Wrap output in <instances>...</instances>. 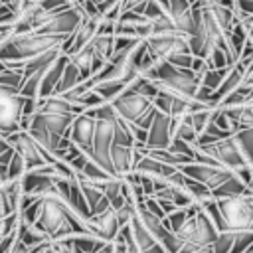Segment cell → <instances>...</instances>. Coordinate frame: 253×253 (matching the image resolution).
I'll list each match as a JSON object with an SVG mask.
<instances>
[{
    "label": "cell",
    "mask_w": 253,
    "mask_h": 253,
    "mask_svg": "<svg viewBox=\"0 0 253 253\" xmlns=\"http://www.w3.org/2000/svg\"><path fill=\"white\" fill-rule=\"evenodd\" d=\"M79 111L61 95H51L38 101L36 111L26 123V132L53 158L63 160L71 142L69 126Z\"/></svg>",
    "instance_id": "cell-1"
},
{
    "label": "cell",
    "mask_w": 253,
    "mask_h": 253,
    "mask_svg": "<svg viewBox=\"0 0 253 253\" xmlns=\"http://www.w3.org/2000/svg\"><path fill=\"white\" fill-rule=\"evenodd\" d=\"M32 227L40 231L49 243L61 241L73 235H91L87 227V219L77 215L57 194L42 198L40 217Z\"/></svg>",
    "instance_id": "cell-2"
},
{
    "label": "cell",
    "mask_w": 253,
    "mask_h": 253,
    "mask_svg": "<svg viewBox=\"0 0 253 253\" xmlns=\"http://www.w3.org/2000/svg\"><path fill=\"white\" fill-rule=\"evenodd\" d=\"M65 38H55L40 32H24L10 34L6 42L0 45V61L4 63H24L30 61L49 49L61 47Z\"/></svg>",
    "instance_id": "cell-3"
},
{
    "label": "cell",
    "mask_w": 253,
    "mask_h": 253,
    "mask_svg": "<svg viewBox=\"0 0 253 253\" xmlns=\"http://www.w3.org/2000/svg\"><path fill=\"white\" fill-rule=\"evenodd\" d=\"M142 77H148L160 93L178 99H194L200 89V77L192 69H180L170 63H156L152 65Z\"/></svg>",
    "instance_id": "cell-4"
},
{
    "label": "cell",
    "mask_w": 253,
    "mask_h": 253,
    "mask_svg": "<svg viewBox=\"0 0 253 253\" xmlns=\"http://www.w3.org/2000/svg\"><path fill=\"white\" fill-rule=\"evenodd\" d=\"M109 105L113 107L115 115L121 121H125L130 126H138L142 130H148V126H150V123L156 115V109H154L152 101L146 99L144 95H140L138 91H134L132 87H126Z\"/></svg>",
    "instance_id": "cell-5"
},
{
    "label": "cell",
    "mask_w": 253,
    "mask_h": 253,
    "mask_svg": "<svg viewBox=\"0 0 253 253\" xmlns=\"http://www.w3.org/2000/svg\"><path fill=\"white\" fill-rule=\"evenodd\" d=\"M225 229L229 233H253V194L215 200Z\"/></svg>",
    "instance_id": "cell-6"
},
{
    "label": "cell",
    "mask_w": 253,
    "mask_h": 253,
    "mask_svg": "<svg viewBox=\"0 0 253 253\" xmlns=\"http://www.w3.org/2000/svg\"><path fill=\"white\" fill-rule=\"evenodd\" d=\"M26 103L16 89L0 85V136H10L26 128Z\"/></svg>",
    "instance_id": "cell-7"
},
{
    "label": "cell",
    "mask_w": 253,
    "mask_h": 253,
    "mask_svg": "<svg viewBox=\"0 0 253 253\" xmlns=\"http://www.w3.org/2000/svg\"><path fill=\"white\" fill-rule=\"evenodd\" d=\"M176 237L182 243H190V245H211L217 237V229L213 227L206 211L198 206V210L180 225Z\"/></svg>",
    "instance_id": "cell-8"
},
{
    "label": "cell",
    "mask_w": 253,
    "mask_h": 253,
    "mask_svg": "<svg viewBox=\"0 0 253 253\" xmlns=\"http://www.w3.org/2000/svg\"><path fill=\"white\" fill-rule=\"evenodd\" d=\"M146 55L154 63H168L180 53H188V40L180 34H152L144 40Z\"/></svg>",
    "instance_id": "cell-9"
},
{
    "label": "cell",
    "mask_w": 253,
    "mask_h": 253,
    "mask_svg": "<svg viewBox=\"0 0 253 253\" xmlns=\"http://www.w3.org/2000/svg\"><path fill=\"white\" fill-rule=\"evenodd\" d=\"M8 142L12 144L14 152L24 160V166H26V172L30 170H36V168H42L45 164H53L57 158H53L51 154H47L26 130H18L10 136H6Z\"/></svg>",
    "instance_id": "cell-10"
},
{
    "label": "cell",
    "mask_w": 253,
    "mask_h": 253,
    "mask_svg": "<svg viewBox=\"0 0 253 253\" xmlns=\"http://www.w3.org/2000/svg\"><path fill=\"white\" fill-rule=\"evenodd\" d=\"M180 172L186 178L204 184L211 194L215 190H219L223 184H227L233 176H237L235 172H231V170H227L219 164H200V162H190V164L182 166Z\"/></svg>",
    "instance_id": "cell-11"
},
{
    "label": "cell",
    "mask_w": 253,
    "mask_h": 253,
    "mask_svg": "<svg viewBox=\"0 0 253 253\" xmlns=\"http://www.w3.org/2000/svg\"><path fill=\"white\" fill-rule=\"evenodd\" d=\"M136 217H138V221L144 225V229L154 237V241L166 251V253H178L180 249H182V241L176 237V233H172L166 225H164V221L162 219H158L156 215H152L142 204H136Z\"/></svg>",
    "instance_id": "cell-12"
},
{
    "label": "cell",
    "mask_w": 253,
    "mask_h": 253,
    "mask_svg": "<svg viewBox=\"0 0 253 253\" xmlns=\"http://www.w3.org/2000/svg\"><path fill=\"white\" fill-rule=\"evenodd\" d=\"M83 18H85V16H83L81 8L73 4V6H69V8L61 10V12L49 14V16L45 18V22H43L38 30H34V32L47 34V36H55V38H65V40H67V38L77 30V26L81 24Z\"/></svg>",
    "instance_id": "cell-13"
},
{
    "label": "cell",
    "mask_w": 253,
    "mask_h": 253,
    "mask_svg": "<svg viewBox=\"0 0 253 253\" xmlns=\"http://www.w3.org/2000/svg\"><path fill=\"white\" fill-rule=\"evenodd\" d=\"M166 14L170 16V20L180 36H184L188 40L196 34L198 6H192L188 0H168Z\"/></svg>",
    "instance_id": "cell-14"
},
{
    "label": "cell",
    "mask_w": 253,
    "mask_h": 253,
    "mask_svg": "<svg viewBox=\"0 0 253 253\" xmlns=\"http://www.w3.org/2000/svg\"><path fill=\"white\" fill-rule=\"evenodd\" d=\"M170 142H172V119L168 115L156 111L148 130H146L144 144L136 146V148H142V150H166L170 146Z\"/></svg>",
    "instance_id": "cell-15"
},
{
    "label": "cell",
    "mask_w": 253,
    "mask_h": 253,
    "mask_svg": "<svg viewBox=\"0 0 253 253\" xmlns=\"http://www.w3.org/2000/svg\"><path fill=\"white\" fill-rule=\"evenodd\" d=\"M113 34L123 36V38H132V40H146L152 34V26L142 14L123 12L115 20V32Z\"/></svg>",
    "instance_id": "cell-16"
},
{
    "label": "cell",
    "mask_w": 253,
    "mask_h": 253,
    "mask_svg": "<svg viewBox=\"0 0 253 253\" xmlns=\"http://www.w3.org/2000/svg\"><path fill=\"white\" fill-rule=\"evenodd\" d=\"M95 125H97V119L91 113L83 111V113L75 115V119L69 126V142L73 146H77L81 152H87L91 148V142H93Z\"/></svg>",
    "instance_id": "cell-17"
},
{
    "label": "cell",
    "mask_w": 253,
    "mask_h": 253,
    "mask_svg": "<svg viewBox=\"0 0 253 253\" xmlns=\"http://www.w3.org/2000/svg\"><path fill=\"white\" fill-rule=\"evenodd\" d=\"M87 227L91 231V235L99 237L101 241L105 243H113L117 233H119V223H117V217H115V210H107L99 215H91L87 219Z\"/></svg>",
    "instance_id": "cell-18"
},
{
    "label": "cell",
    "mask_w": 253,
    "mask_h": 253,
    "mask_svg": "<svg viewBox=\"0 0 253 253\" xmlns=\"http://www.w3.org/2000/svg\"><path fill=\"white\" fill-rule=\"evenodd\" d=\"M67 61H69V57L61 53L53 63H49V65H47V69L43 71L42 81H40L38 101H40V99H45V97L55 95V89H57V85H59V81H61V75H63V69H65Z\"/></svg>",
    "instance_id": "cell-19"
},
{
    "label": "cell",
    "mask_w": 253,
    "mask_h": 253,
    "mask_svg": "<svg viewBox=\"0 0 253 253\" xmlns=\"http://www.w3.org/2000/svg\"><path fill=\"white\" fill-rule=\"evenodd\" d=\"M136 160V148L134 146H123V144H111V164L117 178H125L132 172Z\"/></svg>",
    "instance_id": "cell-20"
},
{
    "label": "cell",
    "mask_w": 253,
    "mask_h": 253,
    "mask_svg": "<svg viewBox=\"0 0 253 253\" xmlns=\"http://www.w3.org/2000/svg\"><path fill=\"white\" fill-rule=\"evenodd\" d=\"M22 196H24V192H22V180H10V182L2 184V188H0V208H2V217H4V215L18 213Z\"/></svg>",
    "instance_id": "cell-21"
},
{
    "label": "cell",
    "mask_w": 253,
    "mask_h": 253,
    "mask_svg": "<svg viewBox=\"0 0 253 253\" xmlns=\"http://www.w3.org/2000/svg\"><path fill=\"white\" fill-rule=\"evenodd\" d=\"M83 81H85V79H83L81 71H79V69L71 63V59H69L67 65H65V69H63L61 81H59V85H57V89H55V95H65V93L73 91L75 87H79Z\"/></svg>",
    "instance_id": "cell-22"
},
{
    "label": "cell",
    "mask_w": 253,
    "mask_h": 253,
    "mask_svg": "<svg viewBox=\"0 0 253 253\" xmlns=\"http://www.w3.org/2000/svg\"><path fill=\"white\" fill-rule=\"evenodd\" d=\"M198 206L200 204H192V206H188V208H180V210H176V211H172V213H168L162 221H164V225L172 231V233H176L178 229H180V225L198 210Z\"/></svg>",
    "instance_id": "cell-23"
},
{
    "label": "cell",
    "mask_w": 253,
    "mask_h": 253,
    "mask_svg": "<svg viewBox=\"0 0 253 253\" xmlns=\"http://www.w3.org/2000/svg\"><path fill=\"white\" fill-rule=\"evenodd\" d=\"M16 239L28 247H38V245H43V243H49L40 231H36L32 225H18V231H16Z\"/></svg>",
    "instance_id": "cell-24"
},
{
    "label": "cell",
    "mask_w": 253,
    "mask_h": 253,
    "mask_svg": "<svg viewBox=\"0 0 253 253\" xmlns=\"http://www.w3.org/2000/svg\"><path fill=\"white\" fill-rule=\"evenodd\" d=\"M71 239V243L79 249V251H83V253H97L99 249H103L107 243L105 241H101L99 237H95V235H73V237H69Z\"/></svg>",
    "instance_id": "cell-25"
},
{
    "label": "cell",
    "mask_w": 253,
    "mask_h": 253,
    "mask_svg": "<svg viewBox=\"0 0 253 253\" xmlns=\"http://www.w3.org/2000/svg\"><path fill=\"white\" fill-rule=\"evenodd\" d=\"M225 73H227V69H211V67H206V71L200 77V87H204V89H208V91L213 93L219 87V83L223 81Z\"/></svg>",
    "instance_id": "cell-26"
},
{
    "label": "cell",
    "mask_w": 253,
    "mask_h": 253,
    "mask_svg": "<svg viewBox=\"0 0 253 253\" xmlns=\"http://www.w3.org/2000/svg\"><path fill=\"white\" fill-rule=\"evenodd\" d=\"M184 190L190 194V198H192L196 204H202V202H206V200H213V198H211V192H210L204 184H200V182H196V180L186 178V180H184Z\"/></svg>",
    "instance_id": "cell-27"
},
{
    "label": "cell",
    "mask_w": 253,
    "mask_h": 253,
    "mask_svg": "<svg viewBox=\"0 0 253 253\" xmlns=\"http://www.w3.org/2000/svg\"><path fill=\"white\" fill-rule=\"evenodd\" d=\"M233 136H235V140H237V144H239V148H241L245 160L253 166V128L239 130V132H235Z\"/></svg>",
    "instance_id": "cell-28"
},
{
    "label": "cell",
    "mask_w": 253,
    "mask_h": 253,
    "mask_svg": "<svg viewBox=\"0 0 253 253\" xmlns=\"http://www.w3.org/2000/svg\"><path fill=\"white\" fill-rule=\"evenodd\" d=\"M233 237H235V233H229V231L217 233L215 241L211 243V251L213 253H229L231 245H233Z\"/></svg>",
    "instance_id": "cell-29"
},
{
    "label": "cell",
    "mask_w": 253,
    "mask_h": 253,
    "mask_svg": "<svg viewBox=\"0 0 253 253\" xmlns=\"http://www.w3.org/2000/svg\"><path fill=\"white\" fill-rule=\"evenodd\" d=\"M251 245H253V233H251V231L235 233L233 245H231V251H229V253H245Z\"/></svg>",
    "instance_id": "cell-30"
},
{
    "label": "cell",
    "mask_w": 253,
    "mask_h": 253,
    "mask_svg": "<svg viewBox=\"0 0 253 253\" xmlns=\"http://www.w3.org/2000/svg\"><path fill=\"white\" fill-rule=\"evenodd\" d=\"M26 174V166H24V160L14 152L10 164H8V182L10 180H22Z\"/></svg>",
    "instance_id": "cell-31"
},
{
    "label": "cell",
    "mask_w": 253,
    "mask_h": 253,
    "mask_svg": "<svg viewBox=\"0 0 253 253\" xmlns=\"http://www.w3.org/2000/svg\"><path fill=\"white\" fill-rule=\"evenodd\" d=\"M148 2H150V0H121V14H123V12L142 14Z\"/></svg>",
    "instance_id": "cell-32"
},
{
    "label": "cell",
    "mask_w": 253,
    "mask_h": 253,
    "mask_svg": "<svg viewBox=\"0 0 253 253\" xmlns=\"http://www.w3.org/2000/svg\"><path fill=\"white\" fill-rule=\"evenodd\" d=\"M12 156H14L12 144L8 142L6 136H0V164H2V166H8L10 160H12Z\"/></svg>",
    "instance_id": "cell-33"
},
{
    "label": "cell",
    "mask_w": 253,
    "mask_h": 253,
    "mask_svg": "<svg viewBox=\"0 0 253 253\" xmlns=\"http://www.w3.org/2000/svg\"><path fill=\"white\" fill-rule=\"evenodd\" d=\"M49 245L51 243H43V245H38V247H28V245H24L16 239V243L12 245V249L8 253H43L45 249H49Z\"/></svg>",
    "instance_id": "cell-34"
},
{
    "label": "cell",
    "mask_w": 253,
    "mask_h": 253,
    "mask_svg": "<svg viewBox=\"0 0 253 253\" xmlns=\"http://www.w3.org/2000/svg\"><path fill=\"white\" fill-rule=\"evenodd\" d=\"M178 253H213V251H211V245H190V243H184Z\"/></svg>",
    "instance_id": "cell-35"
},
{
    "label": "cell",
    "mask_w": 253,
    "mask_h": 253,
    "mask_svg": "<svg viewBox=\"0 0 253 253\" xmlns=\"http://www.w3.org/2000/svg\"><path fill=\"white\" fill-rule=\"evenodd\" d=\"M245 83L253 85V63H251V67L247 69V75H245Z\"/></svg>",
    "instance_id": "cell-36"
},
{
    "label": "cell",
    "mask_w": 253,
    "mask_h": 253,
    "mask_svg": "<svg viewBox=\"0 0 253 253\" xmlns=\"http://www.w3.org/2000/svg\"><path fill=\"white\" fill-rule=\"evenodd\" d=\"M188 2H190V4H192V6H196V4H204V2H206V0H188Z\"/></svg>",
    "instance_id": "cell-37"
},
{
    "label": "cell",
    "mask_w": 253,
    "mask_h": 253,
    "mask_svg": "<svg viewBox=\"0 0 253 253\" xmlns=\"http://www.w3.org/2000/svg\"><path fill=\"white\" fill-rule=\"evenodd\" d=\"M43 253H53V251H51V247H49V249H45V251H43Z\"/></svg>",
    "instance_id": "cell-38"
},
{
    "label": "cell",
    "mask_w": 253,
    "mask_h": 253,
    "mask_svg": "<svg viewBox=\"0 0 253 253\" xmlns=\"http://www.w3.org/2000/svg\"><path fill=\"white\" fill-rule=\"evenodd\" d=\"M91 2H93V4H99V2H103V0H91Z\"/></svg>",
    "instance_id": "cell-39"
},
{
    "label": "cell",
    "mask_w": 253,
    "mask_h": 253,
    "mask_svg": "<svg viewBox=\"0 0 253 253\" xmlns=\"http://www.w3.org/2000/svg\"><path fill=\"white\" fill-rule=\"evenodd\" d=\"M0 188H2V182H0Z\"/></svg>",
    "instance_id": "cell-40"
}]
</instances>
